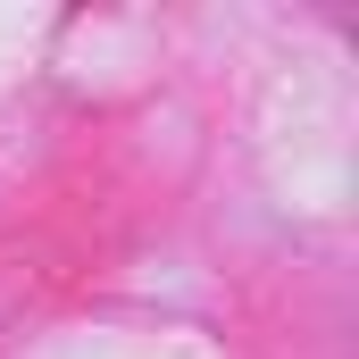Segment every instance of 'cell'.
Returning <instances> with one entry per match:
<instances>
[]
</instances>
